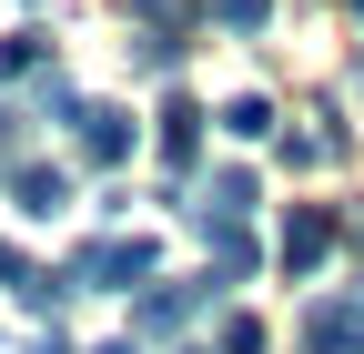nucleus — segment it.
Returning a JSON list of instances; mask_svg holds the SVG:
<instances>
[{
    "label": "nucleus",
    "instance_id": "obj_8",
    "mask_svg": "<svg viewBox=\"0 0 364 354\" xmlns=\"http://www.w3.org/2000/svg\"><path fill=\"white\" fill-rule=\"evenodd\" d=\"M243 213H253V172L233 162V172H213V193L193 203V223H243Z\"/></svg>",
    "mask_w": 364,
    "mask_h": 354
},
{
    "label": "nucleus",
    "instance_id": "obj_2",
    "mask_svg": "<svg viewBox=\"0 0 364 354\" xmlns=\"http://www.w3.org/2000/svg\"><path fill=\"white\" fill-rule=\"evenodd\" d=\"M304 354H364V294H334L304 314Z\"/></svg>",
    "mask_w": 364,
    "mask_h": 354
},
{
    "label": "nucleus",
    "instance_id": "obj_12",
    "mask_svg": "<svg viewBox=\"0 0 364 354\" xmlns=\"http://www.w3.org/2000/svg\"><path fill=\"white\" fill-rule=\"evenodd\" d=\"M71 294H81L71 274H31V284H21V304H31V314H61V304H71Z\"/></svg>",
    "mask_w": 364,
    "mask_h": 354
},
{
    "label": "nucleus",
    "instance_id": "obj_7",
    "mask_svg": "<svg viewBox=\"0 0 364 354\" xmlns=\"http://www.w3.org/2000/svg\"><path fill=\"white\" fill-rule=\"evenodd\" d=\"M162 162H172V172L203 162V102H182V92L162 102Z\"/></svg>",
    "mask_w": 364,
    "mask_h": 354
},
{
    "label": "nucleus",
    "instance_id": "obj_18",
    "mask_svg": "<svg viewBox=\"0 0 364 354\" xmlns=\"http://www.w3.org/2000/svg\"><path fill=\"white\" fill-rule=\"evenodd\" d=\"M102 354H142V334H122V344H102Z\"/></svg>",
    "mask_w": 364,
    "mask_h": 354
},
{
    "label": "nucleus",
    "instance_id": "obj_11",
    "mask_svg": "<svg viewBox=\"0 0 364 354\" xmlns=\"http://www.w3.org/2000/svg\"><path fill=\"white\" fill-rule=\"evenodd\" d=\"M223 132H233V142H263V132H273V102H263V92L223 102Z\"/></svg>",
    "mask_w": 364,
    "mask_h": 354
},
{
    "label": "nucleus",
    "instance_id": "obj_14",
    "mask_svg": "<svg viewBox=\"0 0 364 354\" xmlns=\"http://www.w3.org/2000/svg\"><path fill=\"white\" fill-rule=\"evenodd\" d=\"M132 11H142V31H182V21H193V0H132Z\"/></svg>",
    "mask_w": 364,
    "mask_h": 354
},
{
    "label": "nucleus",
    "instance_id": "obj_16",
    "mask_svg": "<svg viewBox=\"0 0 364 354\" xmlns=\"http://www.w3.org/2000/svg\"><path fill=\"white\" fill-rule=\"evenodd\" d=\"M0 284H11V294L31 284V263H21V243H0Z\"/></svg>",
    "mask_w": 364,
    "mask_h": 354
},
{
    "label": "nucleus",
    "instance_id": "obj_1",
    "mask_svg": "<svg viewBox=\"0 0 364 354\" xmlns=\"http://www.w3.org/2000/svg\"><path fill=\"white\" fill-rule=\"evenodd\" d=\"M152 263H162V253H152L142 233H91V243L71 253V284H81V294H152Z\"/></svg>",
    "mask_w": 364,
    "mask_h": 354
},
{
    "label": "nucleus",
    "instance_id": "obj_6",
    "mask_svg": "<svg viewBox=\"0 0 364 354\" xmlns=\"http://www.w3.org/2000/svg\"><path fill=\"white\" fill-rule=\"evenodd\" d=\"M334 253V213H314V203H294V223H284V274H314V263Z\"/></svg>",
    "mask_w": 364,
    "mask_h": 354
},
{
    "label": "nucleus",
    "instance_id": "obj_13",
    "mask_svg": "<svg viewBox=\"0 0 364 354\" xmlns=\"http://www.w3.org/2000/svg\"><path fill=\"white\" fill-rule=\"evenodd\" d=\"M213 21H223V31H263V21H273V0H213Z\"/></svg>",
    "mask_w": 364,
    "mask_h": 354
},
{
    "label": "nucleus",
    "instance_id": "obj_17",
    "mask_svg": "<svg viewBox=\"0 0 364 354\" xmlns=\"http://www.w3.org/2000/svg\"><path fill=\"white\" fill-rule=\"evenodd\" d=\"M11 152H21V112L0 102V162H11Z\"/></svg>",
    "mask_w": 364,
    "mask_h": 354
},
{
    "label": "nucleus",
    "instance_id": "obj_3",
    "mask_svg": "<svg viewBox=\"0 0 364 354\" xmlns=\"http://www.w3.org/2000/svg\"><path fill=\"white\" fill-rule=\"evenodd\" d=\"M203 294H213V274H203V284H152V294H132V334H172V324H193Z\"/></svg>",
    "mask_w": 364,
    "mask_h": 354
},
{
    "label": "nucleus",
    "instance_id": "obj_15",
    "mask_svg": "<svg viewBox=\"0 0 364 354\" xmlns=\"http://www.w3.org/2000/svg\"><path fill=\"white\" fill-rule=\"evenodd\" d=\"M223 354H263V324H253V314H233V324H223Z\"/></svg>",
    "mask_w": 364,
    "mask_h": 354
},
{
    "label": "nucleus",
    "instance_id": "obj_5",
    "mask_svg": "<svg viewBox=\"0 0 364 354\" xmlns=\"http://www.w3.org/2000/svg\"><path fill=\"white\" fill-rule=\"evenodd\" d=\"M71 142H81V162H102V172H112V162L132 152V112H112V102H91V112L71 122Z\"/></svg>",
    "mask_w": 364,
    "mask_h": 354
},
{
    "label": "nucleus",
    "instance_id": "obj_4",
    "mask_svg": "<svg viewBox=\"0 0 364 354\" xmlns=\"http://www.w3.org/2000/svg\"><path fill=\"white\" fill-rule=\"evenodd\" d=\"M11 203L31 213V223H51V213L71 203V172L61 162H11Z\"/></svg>",
    "mask_w": 364,
    "mask_h": 354
},
{
    "label": "nucleus",
    "instance_id": "obj_10",
    "mask_svg": "<svg viewBox=\"0 0 364 354\" xmlns=\"http://www.w3.org/2000/svg\"><path fill=\"white\" fill-rule=\"evenodd\" d=\"M41 61H51V31H11V41H0V81H21Z\"/></svg>",
    "mask_w": 364,
    "mask_h": 354
},
{
    "label": "nucleus",
    "instance_id": "obj_9",
    "mask_svg": "<svg viewBox=\"0 0 364 354\" xmlns=\"http://www.w3.org/2000/svg\"><path fill=\"white\" fill-rule=\"evenodd\" d=\"M203 253H213V284H243L253 274V233L243 223H203Z\"/></svg>",
    "mask_w": 364,
    "mask_h": 354
},
{
    "label": "nucleus",
    "instance_id": "obj_19",
    "mask_svg": "<svg viewBox=\"0 0 364 354\" xmlns=\"http://www.w3.org/2000/svg\"><path fill=\"white\" fill-rule=\"evenodd\" d=\"M354 11H364V0H354Z\"/></svg>",
    "mask_w": 364,
    "mask_h": 354
}]
</instances>
